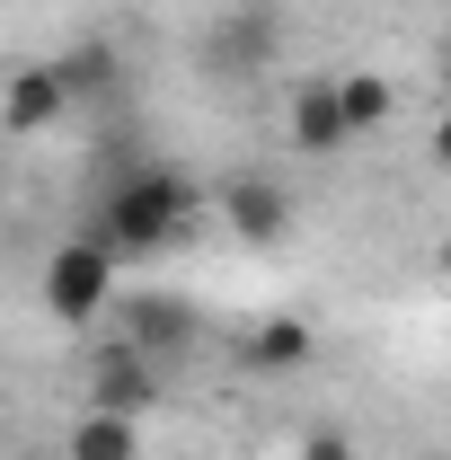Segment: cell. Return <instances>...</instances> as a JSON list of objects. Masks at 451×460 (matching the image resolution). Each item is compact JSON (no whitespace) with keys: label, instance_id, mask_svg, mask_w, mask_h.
Returning <instances> with one entry per match:
<instances>
[{"label":"cell","instance_id":"10","mask_svg":"<svg viewBox=\"0 0 451 460\" xmlns=\"http://www.w3.org/2000/svg\"><path fill=\"white\" fill-rule=\"evenodd\" d=\"M62 460H142V416H115V407H80Z\"/></svg>","mask_w":451,"mask_h":460},{"label":"cell","instance_id":"11","mask_svg":"<svg viewBox=\"0 0 451 460\" xmlns=\"http://www.w3.org/2000/svg\"><path fill=\"white\" fill-rule=\"evenodd\" d=\"M337 98H345V124H354V142L363 133H381V124H398V89L390 71H337Z\"/></svg>","mask_w":451,"mask_h":460},{"label":"cell","instance_id":"9","mask_svg":"<svg viewBox=\"0 0 451 460\" xmlns=\"http://www.w3.org/2000/svg\"><path fill=\"white\" fill-rule=\"evenodd\" d=\"M319 363V328L310 319H257L248 328V372L257 381H292V372H310Z\"/></svg>","mask_w":451,"mask_h":460},{"label":"cell","instance_id":"8","mask_svg":"<svg viewBox=\"0 0 451 460\" xmlns=\"http://www.w3.org/2000/svg\"><path fill=\"white\" fill-rule=\"evenodd\" d=\"M266 62H275V9H266V0L222 9V27H213V71L248 80V71H266Z\"/></svg>","mask_w":451,"mask_h":460},{"label":"cell","instance_id":"1","mask_svg":"<svg viewBox=\"0 0 451 460\" xmlns=\"http://www.w3.org/2000/svg\"><path fill=\"white\" fill-rule=\"evenodd\" d=\"M195 222H204V195H195L177 169L142 160V169H124L107 195H98V222L89 230L133 266V257H169L177 239H195Z\"/></svg>","mask_w":451,"mask_h":460},{"label":"cell","instance_id":"14","mask_svg":"<svg viewBox=\"0 0 451 460\" xmlns=\"http://www.w3.org/2000/svg\"><path fill=\"white\" fill-rule=\"evenodd\" d=\"M425 160L451 177V98H443V115H434V133H425Z\"/></svg>","mask_w":451,"mask_h":460},{"label":"cell","instance_id":"7","mask_svg":"<svg viewBox=\"0 0 451 460\" xmlns=\"http://www.w3.org/2000/svg\"><path fill=\"white\" fill-rule=\"evenodd\" d=\"M151 399H160V363H151L133 337H115V345H98V354H89V407L142 416Z\"/></svg>","mask_w":451,"mask_h":460},{"label":"cell","instance_id":"4","mask_svg":"<svg viewBox=\"0 0 451 460\" xmlns=\"http://www.w3.org/2000/svg\"><path fill=\"white\" fill-rule=\"evenodd\" d=\"M62 115H71L62 62H18V71L0 80V133H9V142H45Z\"/></svg>","mask_w":451,"mask_h":460},{"label":"cell","instance_id":"12","mask_svg":"<svg viewBox=\"0 0 451 460\" xmlns=\"http://www.w3.org/2000/svg\"><path fill=\"white\" fill-rule=\"evenodd\" d=\"M62 62V89H71V107H89V98H115L124 89V62H115V45H71Z\"/></svg>","mask_w":451,"mask_h":460},{"label":"cell","instance_id":"3","mask_svg":"<svg viewBox=\"0 0 451 460\" xmlns=\"http://www.w3.org/2000/svg\"><path fill=\"white\" fill-rule=\"evenodd\" d=\"M283 142H292L301 160H337V151H354V124H345L337 80H292V89H283Z\"/></svg>","mask_w":451,"mask_h":460},{"label":"cell","instance_id":"15","mask_svg":"<svg viewBox=\"0 0 451 460\" xmlns=\"http://www.w3.org/2000/svg\"><path fill=\"white\" fill-rule=\"evenodd\" d=\"M434 275H443V284H451V230H443V248H434Z\"/></svg>","mask_w":451,"mask_h":460},{"label":"cell","instance_id":"6","mask_svg":"<svg viewBox=\"0 0 451 460\" xmlns=\"http://www.w3.org/2000/svg\"><path fill=\"white\" fill-rule=\"evenodd\" d=\"M115 337H133L151 363H169V354L195 345V301L186 292H124L115 301Z\"/></svg>","mask_w":451,"mask_h":460},{"label":"cell","instance_id":"13","mask_svg":"<svg viewBox=\"0 0 451 460\" xmlns=\"http://www.w3.org/2000/svg\"><path fill=\"white\" fill-rule=\"evenodd\" d=\"M301 460H363V452H354L345 425H310V434H301Z\"/></svg>","mask_w":451,"mask_h":460},{"label":"cell","instance_id":"5","mask_svg":"<svg viewBox=\"0 0 451 460\" xmlns=\"http://www.w3.org/2000/svg\"><path fill=\"white\" fill-rule=\"evenodd\" d=\"M222 230L239 239V248H283L292 239V186L283 177H230L222 186Z\"/></svg>","mask_w":451,"mask_h":460},{"label":"cell","instance_id":"2","mask_svg":"<svg viewBox=\"0 0 451 460\" xmlns=\"http://www.w3.org/2000/svg\"><path fill=\"white\" fill-rule=\"evenodd\" d=\"M36 301H45L54 328L89 337L98 319H115V301H124V257H115L98 230H71V239L45 248V266H36Z\"/></svg>","mask_w":451,"mask_h":460}]
</instances>
